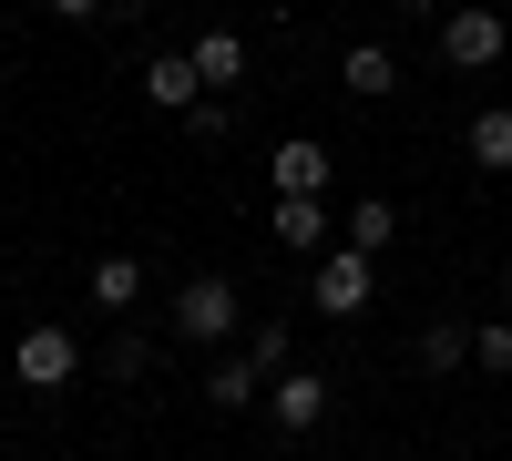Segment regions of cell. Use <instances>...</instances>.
Segmentation results:
<instances>
[{
    "label": "cell",
    "mask_w": 512,
    "mask_h": 461,
    "mask_svg": "<svg viewBox=\"0 0 512 461\" xmlns=\"http://www.w3.org/2000/svg\"><path fill=\"white\" fill-rule=\"evenodd\" d=\"M144 93H154L164 113H195V103H205V72H195V52H154V62H144Z\"/></svg>",
    "instance_id": "30bf717a"
},
{
    "label": "cell",
    "mask_w": 512,
    "mask_h": 461,
    "mask_svg": "<svg viewBox=\"0 0 512 461\" xmlns=\"http://www.w3.org/2000/svg\"><path fill=\"white\" fill-rule=\"evenodd\" d=\"M502 298H512V257H502Z\"/></svg>",
    "instance_id": "603a6c76"
},
{
    "label": "cell",
    "mask_w": 512,
    "mask_h": 461,
    "mask_svg": "<svg viewBox=\"0 0 512 461\" xmlns=\"http://www.w3.org/2000/svg\"><path fill=\"white\" fill-rule=\"evenodd\" d=\"M267 185H277V195H328V144L287 134V144L267 154Z\"/></svg>",
    "instance_id": "ba28073f"
},
{
    "label": "cell",
    "mask_w": 512,
    "mask_h": 461,
    "mask_svg": "<svg viewBox=\"0 0 512 461\" xmlns=\"http://www.w3.org/2000/svg\"><path fill=\"white\" fill-rule=\"evenodd\" d=\"M461 154H472L482 175H512V103H482L472 123H461Z\"/></svg>",
    "instance_id": "8fae6325"
},
{
    "label": "cell",
    "mask_w": 512,
    "mask_h": 461,
    "mask_svg": "<svg viewBox=\"0 0 512 461\" xmlns=\"http://www.w3.org/2000/svg\"><path fill=\"white\" fill-rule=\"evenodd\" d=\"M472 369L512 380V318H482V328H472Z\"/></svg>",
    "instance_id": "2e32d148"
},
{
    "label": "cell",
    "mask_w": 512,
    "mask_h": 461,
    "mask_svg": "<svg viewBox=\"0 0 512 461\" xmlns=\"http://www.w3.org/2000/svg\"><path fill=\"white\" fill-rule=\"evenodd\" d=\"M185 134H195V144H226V134H236V113H226V93H205V103L185 113Z\"/></svg>",
    "instance_id": "ac0fdd59"
},
{
    "label": "cell",
    "mask_w": 512,
    "mask_h": 461,
    "mask_svg": "<svg viewBox=\"0 0 512 461\" xmlns=\"http://www.w3.org/2000/svg\"><path fill=\"white\" fill-rule=\"evenodd\" d=\"M11 369H21V390H41V400H52V390H72L82 339H72L62 318H41V328H21V339H11Z\"/></svg>",
    "instance_id": "7a4b0ae2"
},
{
    "label": "cell",
    "mask_w": 512,
    "mask_h": 461,
    "mask_svg": "<svg viewBox=\"0 0 512 461\" xmlns=\"http://www.w3.org/2000/svg\"><path fill=\"white\" fill-rule=\"evenodd\" d=\"M338 93L349 103H390L400 93V52L390 41H349V52H338Z\"/></svg>",
    "instance_id": "8992f818"
},
{
    "label": "cell",
    "mask_w": 512,
    "mask_h": 461,
    "mask_svg": "<svg viewBox=\"0 0 512 461\" xmlns=\"http://www.w3.org/2000/svg\"><path fill=\"white\" fill-rule=\"evenodd\" d=\"M195 72H205V93H226V82L246 72V31H226V21H216V31L195 41Z\"/></svg>",
    "instance_id": "5bb4252c"
},
{
    "label": "cell",
    "mask_w": 512,
    "mask_h": 461,
    "mask_svg": "<svg viewBox=\"0 0 512 461\" xmlns=\"http://www.w3.org/2000/svg\"><path fill=\"white\" fill-rule=\"evenodd\" d=\"M134 298H144V267H134V257H93V308L134 318Z\"/></svg>",
    "instance_id": "9a60e30c"
},
{
    "label": "cell",
    "mask_w": 512,
    "mask_h": 461,
    "mask_svg": "<svg viewBox=\"0 0 512 461\" xmlns=\"http://www.w3.org/2000/svg\"><path fill=\"white\" fill-rule=\"evenodd\" d=\"M41 11H52V21H103L113 0H41Z\"/></svg>",
    "instance_id": "ffe728a7"
},
{
    "label": "cell",
    "mask_w": 512,
    "mask_h": 461,
    "mask_svg": "<svg viewBox=\"0 0 512 461\" xmlns=\"http://www.w3.org/2000/svg\"><path fill=\"white\" fill-rule=\"evenodd\" d=\"M144 11H154V0H113V21H144Z\"/></svg>",
    "instance_id": "44dd1931"
},
{
    "label": "cell",
    "mask_w": 512,
    "mask_h": 461,
    "mask_svg": "<svg viewBox=\"0 0 512 461\" xmlns=\"http://www.w3.org/2000/svg\"><path fill=\"white\" fill-rule=\"evenodd\" d=\"M308 298H318V318H359L369 308V257L359 246H328L318 277H308Z\"/></svg>",
    "instance_id": "5b68a950"
},
{
    "label": "cell",
    "mask_w": 512,
    "mask_h": 461,
    "mask_svg": "<svg viewBox=\"0 0 512 461\" xmlns=\"http://www.w3.org/2000/svg\"><path fill=\"white\" fill-rule=\"evenodd\" d=\"M246 359L267 369V380H277V369H297V359H287V328H277V318H267V328H246Z\"/></svg>",
    "instance_id": "d6986e66"
},
{
    "label": "cell",
    "mask_w": 512,
    "mask_h": 461,
    "mask_svg": "<svg viewBox=\"0 0 512 461\" xmlns=\"http://www.w3.org/2000/svg\"><path fill=\"white\" fill-rule=\"evenodd\" d=\"M390 236H400V205H390V195H359V205H349V226H338V246H359V257H379Z\"/></svg>",
    "instance_id": "4fadbf2b"
},
{
    "label": "cell",
    "mask_w": 512,
    "mask_h": 461,
    "mask_svg": "<svg viewBox=\"0 0 512 461\" xmlns=\"http://www.w3.org/2000/svg\"><path fill=\"white\" fill-rule=\"evenodd\" d=\"M410 359L431 369V380H451V369H472V328H461V318H431V328L410 339Z\"/></svg>",
    "instance_id": "7c38bea8"
},
{
    "label": "cell",
    "mask_w": 512,
    "mask_h": 461,
    "mask_svg": "<svg viewBox=\"0 0 512 461\" xmlns=\"http://www.w3.org/2000/svg\"><path fill=\"white\" fill-rule=\"evenodd\" d=\"M236 328H246V308H236V277H216V267H205V277H185V287H175V339L216 349V339H236Z\"/></svg>",
    "instance_id": "6da1fadb"
},
{
    "label": "cell",
    "mask_w": 512,
    "mask_h": 461,
    "mask_svg": "<svg viewBox=\"0 0 512 461\" xmlns=\"http://www.w3.org/2000/svg\"><path fill=\"white\" fill-rule=\"evenodd\" d=\"M267 236L287 246V257H318V246H328V195H277L267 205Z\"/></svg>",
    "instance_id": "52a82bcc"
},
{
    "label": "cell",
    "mask_w": 512,
    "mask_h": 461,
    "mask_svg": "<svg viewBox=\"0 0 512 461\" xmlns=\"http://www.w3.org/2000/svg\"><path fill=\"white\" fill-rule=\"evenodd\" d=\"M205 410H267V369H256L246 349L205 369Z\"/></svg>",
    "instance_id": "9c48e42d"
},
{
    "label": "cell",
    "mask_w": 512,
    "mask_h": 461,
    "mask_svg": "<svg viewBox=\"0 0 512 461\" xmlns=\"http://www.w3.org/2000/svg\"><path fill=\"white\" fill-rule=\"evenodd\" d=\"M103 369H113V380H144V369H154V339H134V328H113V349H103Z\"/></svg>",
    "instance_id": "e0dca14e"
},
{
    "label": "cell",
    "mask_w": 512,
    "mask_h": 461,
    "mask_svg": "<svg viewBox=\"0 0 512 461\" xmlns=\"http://www.w3.org/2000/svg\"><path fill=\"white\" fill-rule=\"evenodd\" d=\"M390 11H451V0H390Z\"/></svg>",
    "instance_id": "7402d4cb"
},
{
    "label": "cell",
    "mask_w": 512,
    "mask_h": 461,
    "mask_svg": "<svg viewBox=\"0 0 512 461\" xmlns=\"http://www.w3.org/2000/svg\"><path fill=\"white\" fill-rule=\"evenodd\" d=\"M502 41H512V31H502V11H482V0L441 11V62H451V72H492Z\"/></svg>",
    "instance_id": "3957f363"
},
{
    "label": "cell",
    "mask_w": 512,
    "mask_h": 461,
    "mask_svg": "<svg viewBox=\"0 0 512 461\" xmlns=\"http://www.w3.org/2000/svg\"><path fill=\"white\" fill-rule=\"evenodd\" d=\"M328 410H338V390L318 380V369H277V380H267V421H277L287 441H297V431H318Z\"/></svg>",
    "instance_id": "277c9868"
}]
</instances>
